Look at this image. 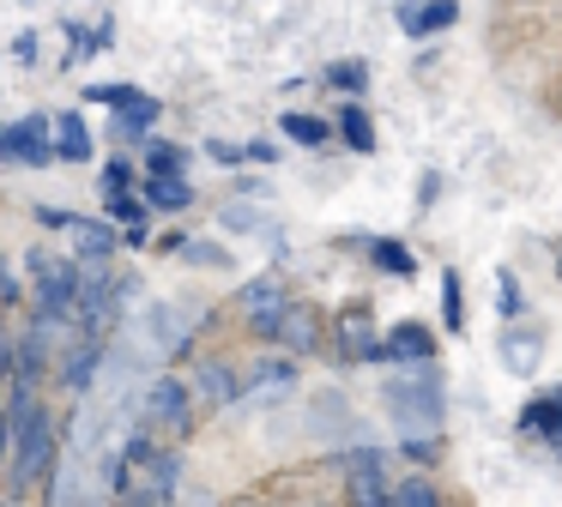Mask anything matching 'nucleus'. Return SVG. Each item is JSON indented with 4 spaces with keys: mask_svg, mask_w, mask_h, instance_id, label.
I'll return each mask as SVG.
<instances>
[{
    "mask_svg": "<svg viewBox=\"0 0 562 507\" xmlns=\"http://www.w3.org/2000/svg\"><path fill=\"white\" fill-rule=\"evenodd\" d=\"M103 188H134V164H127V157L103 164Z\"/></svg>",
    "mask_w": 562,
    "mask_h": 507,
    "instance_id": "32",
    "label": "nucleus"
},
{
    "mask_svg": "<svg viewBox=\"0 0 562 507\" xmlns=\"http://www.w3.org/2000/svg\"><path fill=\"white\" fill-rule=\"evenodd\" d=\"M436 453H441V435H405V459H424L429 465Z\"/></svg>",
    "mask_w": 562,
    "mask_h": 507,
    "instance_id": "31",
    "label": "nucleus"
},
{
    "mask_svg": "<svg viewBox=\"0 0 562 507\" xmlns=\"http://www.w3.org/2000/svg\"><path fill=\"white\" fill-rule=\"evenodd\" d=\"M441 326L465 333V302H460V272H441Z\"/></svg>",
    "mask_w": 562,
    "mask_h": 507,
    "instance_id": "25",
    "label": "nucleus"
},
{
    "mask_svg": "<svg viewBox=\"0 0 562 507\" xmlns=\"http://www.w3.org/2000/svg\"><path fill=\"white\" fill-rule=\"evenodd\" d=\"M236 302H243V320H248V333H260V338H272V333H279V320H284V314H291V290H284V278H248V284H243V296H236Z\"/></svg>",
    "mask_w": 562,
    "mask_h": 507,
    "instance_id": "4",
    "label": "nucleus"
},
{
    "mask_svg": "<svg viewBox=\"0 0 562 507\" xmlns=\"http://www.w3.org/2000/svg\"><path fill=\"white\" fill-rule=\"evenodd\" d=\"M453 19H460V0H405V7H400V31L405 36L448 31Z\"/></svg>",
    "mask_w": 562,
    "mask_h": 507,
    "instance_id": "14",
    "label": "nucleus"
},
{
    "mask_svg": "<svg viewBox=\"0 0 562 507\" xmlns=\"http://www.w3.org/2000/svg\"><path fill=\"white\" fill-rule=\"evenodd\" d=\"M557 272H562V260H557Z\"/></svg>",
    "mask_w": 562,
    "mask_h": 507,
    "instance_id": "36",
    "label": "nucleus"
},
{
    "mask_svg": "<svg viewBox=\"0 0 562 507\" xmlns=\"http://www.w3.org/2000/svg\"><path fill=\"white\" fill-rule=\"evenodd\" d=\"M284 139H296V145H308V151H321L327 145V121H315V115H303V109H284Z\"/></svg>",
    "mask_w": 562,
    "mask_h": 507,
    "instance_id": "22",
    "label": "nucleus"
},
{
    "mask_svg": "<svg viewBox=\"0 0 562 507\" xmlns=\"http://www.w3.org/2000/svg\"><path fill=\"white\" fill-rule=\"evenodd\" d=\"M55 157H67V164L91 157V127L79 121V109H67V115L55 121Z\"/></svg>",
    "mask_w": 562,
    "mask_h": 507,
    "instance_id": "17",
    "label": "nucleus"
},
{
    "mask_svg": "<svg viewBox=\"0 0 562 507\" xmlns=\"http://www.w3.org/2000/svg\"><path fill=\"white\" fill-rule=\"evenodd\" d=\"M333 350L345 362H381V326H375V302H345L333 314Z\"/></svg>",
    "mask_w": 562,
    "mask_h": 507,
    "instance_id": "3",
    "label": "nucleus"
},
{
    "mask_svg": "<svg viewBox=\"0 0 562 507\" xmlns=\"http://www.w3.org/2000/svg\"><path fill=\"white\" fill-rule=\"evenodd\" d=\"M339 133H345V145H351L357 157L375 151V121H369L357 103H345V109H339Z\"/></svg>",
    "mask_w": 562,
    "mask_h": 507,
    "instance_id": "20",
    "label": "nucleus"
},
{
    "mask_svg": "<svg viewBox=\"0 0 562 507\" xmlns=\"http://www.w3.org/2000/svg\"><path fill=\"white\" fill-rule=\"evenodd\" d=\"M520 429L526 435H544L550 447H562V393H538L532 405L520 410Z\"/></svg>",
    "mask_w": 562,
    "mask_h": 507,
    "instance_id": "15",
    "label": "nucleus"
},
{
    "mask_svg": "<svg viewBox=\"0 0 562 507\" xmlns=\"http://www.w3.org/2000/svg\"><path fill=\"white\" fill-rule=\"evenodd\" d=\"M37 217L49 229H67V236H74L79 260H110L115 254V229L98 224V217H74V212H61V205H37Z\"/></svg>",
    "mask_w": 562,
    "mask_h": 507,
    "instance_id": "7",
    "label": "nucleus"
},
{
    "mask_svg": "<svg viewBox=\"0 0 562 507\" xmlns=\"http://www.w3.org/2000/svg\"><path fill=\"white\" fill-rule=\"evenodd\" d=\"M502 362H508L514 374H532L538 369V338L532 333H520V338L508 333V338H502Z\"/></svg>",
    "mask_w": 562,
    "mask_h": 507,
    "instance_id": "23",
    "label": "nucleus"
},
{
    "mask_svg": "<svg viewBox=\"0 0 562 507\" xmlns=\"http://www.w3.org/2000/svg\"><path fill=\"white\" fill-rule=\"evenodd\" d=\"M496 290H502V302H496V308L508 314V320H520V314H526V290H520V278H514V272H502V278H496Z\"/></svg>",
    "mask_w": 562,
    "mask_h": 507,
    "instance_id": "28",
    "label": "nucleus"
},
{
    "mask_svg": "<svg viewBox=\"0 0 562 507\" xmlns=\"http://www.w3.org/2000/svg\"><path fill=\"white\" fill-rule=\"evenodd\" d=\"M86 103H110V109H122V115H115V133H146L151 121L164 115V103H158L151 91H139V84H91Z\"/></svg>",
    "mask_w": 562,
    "mask_h": 507,
    "instance_id": "5",
    "label": "nucleus"
},
{
    "mask_svg": "<svg viewBox=\"0 0 562 507\" xmlns=\"http://www.w3.org/2000/svg\"><path fill=\"white\" fill-rule=\"evenodd\" d=\"M0 453H7V422H0Z\"/></svg>",
    "mask_w": 562,
    "mask_h": 507,
    "instance_id": "35",
    "label": "nucleus"
},
{
    "mask_svg": "<svg viewBox=\"0 0 562 507\" xmlns=\"http://www.w3.org/2000/svg\"><path fill=\"white\" fill-rule=\"evenodd\" d=\"M224 217H231V229H260V217L248 212V205H231V212H224Z\"/></svg>",
    "mask_w": 562,
    "mask_h": 507,
    "instance_id": "33",
    "label": "nucleus"
},
{
    "mask_svg": "<svg viewBox=\"0 0 562 507\" xmlns=\"http://www.w3.org/2000/svg\"><path fill=\"white\" fill-rule=\"evenodd\" d=\"M327 84L333 91H345V97H357L369 84V60H333L327 67Z\"/></svg>",
    "mask_w": 562,
    "mask_h": 507,
    "instance_id": "26",
    "label": "nucleus"
},
{
    "mask_svg": "<svg viewBox=\"0 0 562 507\" xmlns=\"http://www.w3.org/2000/svg\"><path fill=\"white\" fill-rule=\"evenodd\" d=\"M194 398L200 405H243V381H236L231 362H200L194 369Z\"/></svg>",
    "mask_w": 562,
    "mask_h": 507,
    "instance_id": "13",
    "label": "nucleus"
},
{
    "mask_svg": "<svg viewBox=\"0 0 562 507\" xmlns=\"http://www.w3.org/2000/svg\"><path fill=\"white\" fill-rule=\"evenodd\" d=\"M139 429L151 435V441H182L188 429H194V386H182V381H151L146 386V398H139Z\"/></svg>",
    "mask_w": 562,
    "mask_h": 507,
    "instance_id": "2",
    "label": "nucleus"
},
{
    "mask_svg": "<svg viewBox=\"0 0 562 507\" xmlns=\"http://www.w3.org/2000/svg\"><path fill=\"white\" fill-rule=\"evenodd\" d=\"M110 483L122 507H170L176 483H182V459H176V447H158L139 429V435H127L122 459L110 465Z\"/></svg>",
    "mask_w": 562,
    "mask_h": 507,
    "instance_id": "1",
    "label": "nucleus"
},
{
    "mask_svg": "<svg viewBox=\"0 0 562 507\" xmlns=\"http://www.w3.org/2000/svg\"><path fill=\"white\" fill-rule=\"evenodd\" d=\"M387 507H441V495H436V483H429V477H405L400 489L387 495Z\"/></svg>",
    "mask_w": 562,
    "mask_h": 507,
    "instance_id": "24",
    "label": "nucleus"
},
{
    "mask_svg": "<svg viewBox=\"0 0 562 507\" xmlns=\"http://www.w3.org/2000/svg\"><path fill=\"white\" fill-rule=\"evenodd\" d=\"M146 169H151V176H182V169H188V151H182V145H151V151H146Z\"/></svg>",
    "mask_w": 562,
    "mask_h": 507,
    "instance_id": "27",
    "label": "nucleus"
},
{
    "mask_svg": "<svg viewBox=\"0 0 562 507\" xmlns=\"http://www.w3.org/2000/svg\"><path fill=\"white\" fill-rule=\"evenodd\" d=\"M272 157H279V145H272V139H255V145H248V164H272Z\"/></svg>",
    "mask_w": 562,
    "mask_h": 507,
    "instance_id": "34",
    "label": "nucleus"
},
{
    "mask_svg": "<svg viewBox=\"0 0 562 507\" xmlns=\"http://www.w3.org/2000/svg\"><path fill=\"white\" fill-rule=\"evenodd\" d=\"M387 398H393V417L405 422V435H417V422L436 435V422H441V381H436V374H424V386H417V381H393Z\"/></svg>",
    "mask_w": 562,
    "mask_h": 507,
    "instance_id": "6",
    "label": "nucleus"
},
{
    "mask_svg": "<svg viewBox=\"0 0 562 507\" xmlns=\"http://www.w3.org/2000/svg\"><path fill=\"white\" fill-rule=\"evenodd\" d=\"M369 260H375L381 272H393V278H412L417 272V254L405 248V241H393V236H369Z\"/></svg>",
    "mask_w": 562,
    "mask_h": 507,
    "instance_id": "19",
    "label": "nucleus"
},
{
    "mask_svg": "<svg viewBox=\"0 0 562 507\" xmlns=\"http://www.w3.org/2000/svg\"><path fill=\"white\" fill-rule=\"evenodd\" d=\"M206 157H218L224 169H236V164H248V145H231V139H206Z\"/></svg>",
    "mask_w": 562,
    "mask_h": 507,
    "instance_id": "30",
    "label": "nucleus"
},
{
    "mask_svg": "<svg viewBox=\"0 0 562 507\" xmlns=\"http://www.w3.org/2000/svg\"><path fill=\"white\" fill-rule=\"evenodd\" d=\"M272 345H279V350H291V357H308V350L321 345V314L308 308V302H291V314L279 320Z\"/></svg>",
    "mask_w": 562,
    "mask_h": 507,
    "instance_id": "12",
    "label": "nucleus"
},
{
    "mask_svg": "<svg viewBox=\"0 0 562 507\" xmlns=\"http://www.w3.org/2000/svg\"><path fill=\"white\" fill-rule=\"evenodd\" d=\"M13 164H31V169H43V164H61L55 157V127L43 115H25L13 127Z\"/></svg>",
    "mask_w": 562,
    "mask_h": 507,
    "instance_id": "11",
    "label": "nucleus"
},
{
    "mask_svg": "<svg viewBox=\"0 0 562 507\" xmlns=\"http://www.w3.org/2000/svg\"><path fill=\"white\" fill-rule=\"evenodd\" d=\"M345 489H351V507H387V471H381L375 447H357L345 453Z\"/></svg>",
    "mask_w": 562,
    "mask_h": 507,
    "instance_id": "9",
    "label": "nucleus"
},
{
    "mask_svg": "<svg viewBox=\"0 0 562 507\" xmlns=\"http://www.w3.org/2000/svg\"><path fill=\"white\" fill-rule=\"evenodd\" d=\"M98 362H103V338H86V333H79V345L61 357V381L74 386V393H86L91 374H98Z\"/></svg>",
    "mask_w": 562,
    "mask_h": 507,
    "instance_id": "16",
    "label": "nucleus"
},
{
    "mask_svg": "<svg viewBox=\"0 0 562 507\" xmlns=\"http://www.w3.org/2000/svg\"><path fill=\"white\" fill-rule=\"evenodd\" d=\"M303 507H315V502H303Z\"/></svg>",
    "mask_w": 562,
    "mask_h": 507,
    "instance_id": "37",
    "label": "nucleus"
},
{
    "mask_svg": "<svg viewBox=\"0 0 562 507\" xmlns=\"http://www.w3.org/2000/svg\"><path fill=\"white\" fill-rule=\"evenodd\" d=\"M146 205H158V212H188V205H194V188H188V176H151Z\"/></svg>",
    "mask_w": 562,
    "mask_h": 507,
    "instance_id": "18",
    "label": "nucleus"
},
{
    "mask_svg": "<svg viewBox=\"0 0 562 507\" xmlns=\"http://www.w3.org/2000/svg\"><path fill=\"white\" fill-rule=\"evenodd\" d=\"M296 381V369L291 362H260L255 374H248V386H243V398H267V393H284V386Z\"/></svg>",
    "mask_w": 562,
    "mask_h": 507,
    "instance_id": "21",
    "label": "nucleus"
},
{
    "mask_svg": "<svg viewBox=\"0 0 562 507\" xmlns=\"http://www.w3.org/2000/svg\"><path fill=\"white\" fill-rule=\"evenodd\" d=\"M381 362H436V333L417 320H400L381 338Z\"/></svg>",
    "mask_w": 562,
    "mask_h": 507,
    "instance_id": "10",
    "label": "nucleus"
},
{
    "mask_svg": "<svg viewBox=\"0 0 562 507\" xmlns=\"http://www.w3.org/2000/svg\"><path fill=\"white\" fill-rule=\"evenodd\" d=\"M31 284H37V308L43 314H74V260L55 254H31Z\"/></svg>",
    "mask_w": 562,
    "mask_h": 507,
    "instance_id": "8",
    "label": "nucleus"
},
{
    "mask_svg": "<svg viewBox=\"0 0 562 507\" xmlns=\"http://www.w3.org/2000/svg\"><path fill=\"white\" fill-rule=\"evenodd\" d=\"M182 254H188L194 266H231V254H224L218 241H182Z\"/></svg>",
    "mask_w": 562,
    "mask_h": 507,
    "instance_id": "29",
    "label": "nucleus"
}]
</instances>
